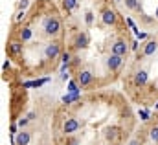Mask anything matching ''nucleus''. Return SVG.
Returning a JSON list of instances; mask_svg holds the SVG:
<instances>
[{"instance_id":"20e7f679","label":"nucleus","mask_w":158,"mask_h":145,"mask_svg":"<svg viewBox=\"0 0 158 145\" xmlns=\"http://www.w3.org/2000/svg\"><path fill=\"white\" fill-rule=\"evenodd\" d=\"M15 143L17 145H28L30 143V134L26 130H20L15 134Z\"/></svg>"},{"instance_id":"0eeeda50","label":"nucleus","mask_w":158,"mask_h":145,"mask_svg":"<svg viewBox=\"0 0 158 145\" xmlns=\"http://www.w3.org/2000/svg\"><path fill=\"white\" fill-rule=\"evenodd\" d=\"M77 81H79V85H81V86H86V85H88V83L92 81V73H90V72H86V70L79 72Z\"/></svg>"},{"instance_id":"aec40b11","label":"nucleus","mask_w":158,"mask_h":145,"mask_svg":"<svg viewBox=\"0 0 158 145\" xmlns=\"http://www.w3.org/2000/svg\"><path fill=\"white\" fill-rule=\"evenodd\" d=\"M92 20H94L92 13H86V24H92Z\"/></svg>"},{"instance_id":"f03ea898","label":"nucleus","mask_w":158,"mask_h":145,"mask_svg":"<svg viewBox=\"0 0 158 145\" xmlns=\"http://www.w3.org/2000/svg\"><path fill=\"white\" fill-rule=\"evenodd\" d=\"M63 130H64L66 134H74L76 130H79V121H77V119H74V118L66 119V121H64V125H63Z\"/></svg>"},{"instance_id":"39448f33","label":"nucleus","mask_w":158,"mask_h":145,"mask_svg":"<svg viewBox=\"0 0 158 145\" xmlns=\"http://www.w3.org/2000/svg\"><path fill=\"white\" fill-rule=\"evenodd\" d=\"M127 44L123 42V40H116L114 42V46H112V53H116V55H125L127 53Z\"/></svg>"},{"instance_id":"6e6552de","label":"nucleus","mask_w":158,"mask_h":145,"mask_svg":"<svg viewBox=\"0 0 158 145\" xmlns=\"http://www.w3.org/2000/svg\"><path fill=\"white\" fill-rule=\"evenodd\" d=\"M59 55V46L57 44H48L46 46V57H57Z\"/></svg>"},{"instance_id":"5701e85b","label":"nucleus","mask_w":158,"mask_h":145,"mask_svg":"<svg viewBox=\"0 0 158 145\" xmlns=\"http://www.w3.org/2000/svg\"><path fill=\"white\" fill-rule=\"evenodd\" d=\"M28 123V119H19V127H24Z\"/></svg>"},{"instance_id":"4be33fe9","label":"nucleus","mask_w":158,"mask_h":145,"mask_svg":"<svg viewBox=\"0 0 158 145\" xmlns=\"http://www.w3.org/2000/svg\"><path fill=\"white\" fill-rule=\"evenodd\" d=\"M11 50H13L15 53H17V52H20V44H13V46H11Z\"/></svg>"},{"instance_id":"f3484780","label":"nucleus","mask_w":158,"mask_h":145,"mask_svg":"<svg viewBox=\"0 0 158 145\" xmlns=\"http://www.w3.org/2000/svg\"><path fill=\"white\" fill-rule=\"evenodd\" d=\"M151 140H155V142H158V127H155V129H151Z\"/></svg>"},{"instance_id":"a211bd4d","label":"nucleus","mask_w":158,"mask_h":145,"mask_svg":"<svg viewBox=\"0 0 158 145\" xmlns=\"http://www.w3.org/2000/svg\"><path fill=\"white\" fill-rule=\"evenodd\" d=\"M63 63H64V66H68V63H70V53H64V55H63Z\"/></svg>"},{"instance_id":"7ed1b4c3","label":"nucleus","mask_w":158,"mask_h":145,"mask_svg":"<svg viewBox=\"0 0 158 145\" xmlns=\"http://www.w3.org/2000/svg\"><path fill=\"white\" fill-rule=\"evenodd\" d=\"M101 19H103V24L112 26V24L116 22V13H114L112 9H105V11L101 13Z\"/></svg>"},{"instance_id":"f257e3e1","label":"nucleus","mask_w":158,"mask_h":145,"mask_svg":"<svg viewBox=\"0 0 158 145\" xmlns=\"http://www.w3.org/2000/svg\"><path fill=\"white\" fill-rule=\"evenodd\" d=\"M59 28H61V24H59L57 19H48L46 24H44V30H46V33H50V35H55V33L59 31Z\"/></svg>"},{"instance_id":"dca6fc26","label":"nucleus","mask_w":158,"mask_h":145,"mask_svg":"<svg viewBox=\"0 0 158 145\" xmlns=\"http://www.w3.org/2000/svg\"><path fill=\"white\" fill-rule=\"evenodd\" d=\"M28 39H31V30L30 28H24L22 30V40H28Z\"/></svg>"},{"instance_id":"423d86ee","label":"nucleus","mask_w":158,"mask_h":145,"mask_svg":"<svg viewBox=\"0 0 158 145\" xmlns=\"http://www.w3.org/2000/svg\"><path fill=\"white\" fill-rule=\"evenodd\" d=\"M119 64H121V55H116V53H112V55L107 59V66H109L110 70H116Z\"/></svg>"},{"instance_id":"9d476101","label":"nucleus","mask_w":158,"mask_h":145,"mask_svg":"<svg viewBox=\"0 0 158 145\" xmlns=\"http://www.w3.org/2000/svg\"><path fill=\"white\" fill-rule=\"evenodd\" d=\"M156 48H158V42H155V40H149V42L145 44L143 53H145V55H153V53L156 52Z\"/></svg>"},{"instance_id":"412c9836","label":"nucleus","mask_w":158,"mask_h":145,"mask_svg":"<svg viewBox=\"0 0 158 145\" xmlns=\"http://www.w3.org/2000/svg\"><path fill=\"white\" fill-rule=\"evenodd\" d=\"M140 116H142V119H143V121H147V119H149V116H147V112H145V110H142V112H140Z\"/></svg>"},{"instance_id":"bb28decb","label":"nucleus","mask_w":158,"mask_h":145,"mask_svg":"<svg viewBox=\"0 0 158 145\" xmlns=\"http://www.w3.org/2000/svg\"><path fill=\"white\" fill-rule=\"evenodd\" d=\"M156 109H158V105H156Z\"/></svg>"},{"instance_id":"4468645a","label":"nucleus","mask_w":158,"mask_h":145,"mask_svg":"<svg viewBox=\"0 0 158 145\" xmlns=\"http://www.w3.org/2000/svg\"><path fill=\"white\" fill-rule=\"evenodd\" d=\"M76 92H81V90H79V86L74 81H70V83H68V94H76Z\"/></svg>"},{"instance_id":"393cba45","label":"nucleus","mask_w":158,"mask_h":145,"mask_svg":"<svg viewBox=\"0 0 158 145\" xmlns=\"http://www.w3.org/2000/svg\"><path fill=\"white\" fill-rule=\"evenodd\" d=\"M129 145H140V142H138V140H132V142H131Z\"/></svg>"},{"instance_id":"a878e982","label":"nucleus","mask_w":158,"mask_h":145,"mask_svg":"<svg viewBox=\"0 0 158 145\" xmlns=\"http://www.w3.org/2000/svg\"><path fill=\"white\" fill-rule=\"evenodd\" d=\"M156 19H158V7H156Z\"/></svg>"},{"instance_id":"6ab92c4d","label":"nucleus","mask_w":158,"mask_h":145,"mask_svg":"<svg viewBox=\"0 0 158 145\" xmlns=\"http://www.w3.org/2000/svg\"><path fill=\"white\" fill-rule=\"evenodd\" d=\"M61 79H63V81H66V79H68V72H66V68L61 72Z\"/></svg>"},{"instance_id":"9b49d317","label":"nucleus","mask_w":158,"mask_h":145,"mask_svg":"<svg viewBox=\"0 0 158 145\" xmlns=\"http://www.w3.org/2000/svg\"><path fill=\"white\" fill-rule=\"evenodd\" d=\"M136 83H138L140 86L147 83V72H145V70H140V72L136 73Z\"/></svg>"},{"instance_id":"1a4fd4ad","label":"nucleus","mask_w":158,"mask_h":145,"mask_svg":"<svg viewBox=\"0 0 158 145\" xmlns=\"http://www.w3.org/2000/svg\"><path fill=\"white\" fill-rule=\"evenodd\" d=\"M79 97H81V92H76V94H66V96H63V103H64V105H70V103L77 101Z\"/></svg>"},{"instance_id":"b1692460","label":"nucleus","mask_w":158,"mask_h":145,"mask_svg":"<svg viewBox=\"0 0 158 145\" xmlns=\"http://www.w3.org/2000/svg\"><path fill=\"white\" fill-rule=\"evenodd\" d=\"M20 7H22V9L28 7V0H20Z\"/></svg>"},{"instance_id":"ddd939ff","label":"nucleus","mask_w":158,"mask_h":145,"mask_svg":"<svg viewBox=\"0 0 158 145\" xmlns=\"http://www.w3.org/2000/svg\"><path fill=\"white\" fill-rule=\"evenodd\" d=\"M63 6H64V9H74L76 6H77V0H63Z\"/></svg>"},{"instance_id":"f8f14e48","label":"nucleus","mask_w":158,"mask_h":145,"mask_svg":"<svg viewBox=\"0 0 158 145\" xmlns=\"http://www.w3.org/2000/svg\"><path fill=\"white\" fill-rule=\"evenodd\" d=\"M86 44H88V37L85 35V33H81L77 37V40H76V48H85Z\"/></svg>"},{"instance_id":"2eb2a0df","label":"nucleus","mask_w":158,"mask_h":145,"mask_svg":"<svg viewBox=\"0 0 158 145\" xmlns=\"http://www.w3.org/2000/svg\"><path fill=\"white\" fill-rule=\"evenodd\" d=\"M125 6L129 9H136L138 7V0H125Z\"/></svg>"}]
</instances>
